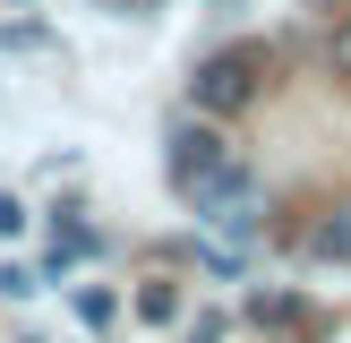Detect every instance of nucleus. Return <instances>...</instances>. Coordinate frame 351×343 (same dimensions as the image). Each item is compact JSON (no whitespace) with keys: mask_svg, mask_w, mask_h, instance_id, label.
Returning a JSON list of instances; mask_svg holds the SVG:
<instances>
[{"mask_svg":"<svg viewBox=\"0 0 351 343\" xmlns=\"http://www.w3.org/2000/svg\"><path fill=\"white\" fill-rule=\"evenodd\" d=\"M26 232V198H0V240H17Z\"/></svg>","mask_w":351,"mask_h":343,"instance_id":"nucleus-8","label":"nucleus"},{"mask_svg":"<svg viewBox=\"0 0 351 343\" xmlns=\"http://www.w3.org/2000/svg\"><path fill=\"white\" fill-rule=\"evenodd\" d=\"M266 43H223V51H206L197 60V78H189V103H197L206 120H240L257 95H266Z\"/></svg>","mask_w":351,"mask_h":343,"instance_id":"nucleus-1","label":"nucleus"},{"mask_svg":"<svg viewBox=\"0 0 351 343\" xmlns=\"http://www.w3.org/2000/svg\"><path fill=\"white\" fill-rule=\"evenodd\" d=\"M26 343H34V335H26Z\"/></svg>","mask_w":351,"mask_h":343,"instance_id":"nucleus-10","label":"nucleus"},{"mask_svg":"<svg viewBox=\"0 0 351 343\" xmlns=\"http://www.w3.org/2000/svg\"><path fill=\"white\" fill-rule=\"evenodd\" d=\"M34 292V266H0V300H26Z\"/></svg>","mask_w":351,"mask_h":343,"instance_id":"nucleus-7","label":"nucleus"},{"mask_svg":"<svg viewBox=\"0 0 351 343\" xmlns=\"http://www.w3.org/2000/svg\"><path fill=\"white\" fill-rule=\"evenodd\" d=\"M120 9H146V0H120Z\"/></svg>","mask_w":351,"mask_h":343,"instance_id":"nucleus-9","label":"nucleus"},{"mask_svg":"<svg viewBox=\"0 0 351 343\" xmlns=\"http://www.w3.org/2000/svg\"><path fill=\"white\" fill-rule=\"evenodd\" d=\"M137 318L171 326V318H180V283H171V274H146V283H137Z\"/></svg>","mask_w":351,"mask_h":343,"instance_id":"nucleus-4","label":"nucleus"},{"mask_svg":"<svg viewBox=\"0 0 351 343\" xmlns=\"http://www.w3.org/2000/svg\"><path fill=\"white\" fill-rule=\"evenodd\" d=\"M112 309H120V300H112V292H95V283H86V292H77V326H112Z\"/></svg>","mask_w":351,"mask_h":343,"instance_id":"nucleus-6","label":"nucleus"},{"mask_svg":"<svg viewBox=\"0 0 351 343\" xmlns=\"http://www.w3.org/2000/svg\"><path fill=\"white\" fill-rule=\"evenodd\" d=\"M163 163H171V180H180L189 198H197L206 180H223V172H232V137H223L215 120L197 112V120H180V129L163 137Z\"/></svg>","mask_w":351,"mask_h":343,"instance_id":"nucleus-2","label":"nucleus"},{"mask_svg":"<svg viewBox=\"0 0 351 343\" xmlns=\"http://www.w3.org/2000/svg\"><path fill=\"white\" fill-rule=\"evenodd\" d=\"M326 69H335V78L351 86V9L335 17V26H326Z\"/></svg>","mask_w":351,"mask_h":343,"instance_id":"nucleus-5","label":"nucleus"},{"mask_svg":"<svg viewBox=\"0 0 351 343\" xmlns=\"http://www.w3.org/2000/svg\"><path fill=\"white\" fill-rule=\"evenodd\" d=\"M308 257H317V266H351V198H335L308 223Z\"/></svg>","mask_w":351,"mask_h":343,"instance_id":"nucleus-3","label":"nucleus"}]
</instances>
